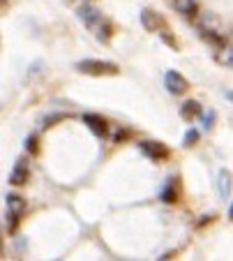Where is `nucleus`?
Segmentation results:
<instances>
[{
	"mask_svg": "<svg viewBox=\"0 0 233 261\" xmlns=\"http://www.w3.org/2000/svg\"><path fill=\"white\" fill-rule=\"evenodd\" d=\"M162 42H166L171 49H178V42L173 40V33H171V30H162Z\"/></svg>",
	"mask_w": 233,
	"mask_h": 261,
	"instance_id": "obj_15",
	"label": "nucleus"
},
{
	"mask_svg": "<svg viewBox=\"0 0 233 261\" xmlns=\"http://www.w3.org/2000/svg\"><path fill=\"white\" fill-rule=\"evenodd\" d=\"M198 141V132H196V129H189V132L187 134H185V139H183V146H194V143H196Z\"/></svg>",
	"mask_w": 233,
	"mask_h": 261,
	"instance_id": "obj_14",
	"label": "nucleus"
},
{
	"mask_svg": "<svg viewBox=\"0 0 233 261\" xmlns=\"http://www.w3.org/2000/svg\"><path fill=\"white\" fill-rule=\"evenodd\" d=\"M180 116H183L185 120H192L194 116H203V107H201L196 99H187V102L183 104V109H180Z\"/></svg>",
	"mask_w": 233,
	"mask_h": 261,
	"instance_id": "obj_11",
	"label": "nucleus"
},
{
	"mask_svg": "<svg viewBox=\"0 0 233 261\" xmlns=\"http://www.w3.org/2000/svg\"><path fill=\"white\" fill-rule=\"evenodd\" d=\"M226 97H228V99H231V102H233V90H228V93H226Z\"/></svg>",
	"mask_w": 233,
	"mask_h": 261,
	"instance_id": "obj_20",
	"label": "nucleus"
},
{
	"mask_svg": "<svg viewBox=\"0 0 233 261\" xmlns=\"http://www.w3.org/2000/svg\"><path fill=\"white\" fill-rule=\"evenodd\" d=\"M162 201L164 203H178L180 201V182H178V178H171V180L166 182V188H164V192H162Z\"/></svg>",
	"mask_w": 233,
	"mask_h": 261,
	"instance_id": "obj_10",
	"label": "nucleus"
},
{
	"mask_svg": "<svg viewBox=\"0 0 233 261\" xmlns=\"http://www.w3.org/2000/svg\"><path fill=\"white\" fill-rule=\"evenodd\" d=\"M25 150H28L30 155L40 153V139H37V134H30V137L25 139Z\"/></svg>",
	"mask_w": 233,
	"mask_h": 261,
	"instance_id": "obj_13",
	"label": "nucleus"
},
{
	"mask_svg": "<svg viewBox=\"0 0 233 261\" xmlns=\"http://www.w3.org/2000/svg\"><path fill=\"white\" fill-rule=\"evenodd\" d=\"M76 72L85 76H111V74H118L120 67L109 60H81L76 63Z\"/></svg>",
	"mask_w": 233,
	"mask_h": 261,
	"instance_id": "obj_3",
	"label": "nucleus"
},
{
	"mask_svg": "<svg viewBox=\"0 0 233 261\" xmlns=\"http://www.w3.org/2000/svg\"><path fill=\"white\" fill-rule=\"evenodd\" d=\"M25 213V199L19 194H7L5 199V224H7V233L14 236L19 229V222Z\"/></svg>",
	"mask_w": 233,
	"mask_h": 261,
	"instance_id": "obj_2",
	"label": "nucleus"
},
{
	"mask_svg": "<svg viewBox=\"0 0 233 261\" xmlns=\"http://www.w3.org/2000/svg\"><path fill=\"white\" fill-rule=\"evenodd\" d=\"M210 220H213V217H201V222H198V227H203V224H208Z\"/></svg>",
	"mask_w": 233,
	"mask_h": 261,
	"instance_id": "obj_18",
	"label": "nucleus"
},
{
	"mask_svg": "<svg viewBox=\"0 0 233 261\" xmlns=\"http://www.w3.org/2000/svg\"><path fill=\"white\" fill-rule=\"evenodd\" d=\"M141 25L145 30H150V33H155V30L164 28V19L155 10H141Z\"/></svg>",
	"mask_w": 233,
	"mask_h": 261,
	"instance_id": "obj_7",
	"label": "nucleus"
},
{
	"mask_svg": "<svg viewBox=\"0 0 233 261\" xmlns=\"http://www.w3.org/2000/svg\"><path fill=\"white\" fill-rule=\"evenodd\" d=\"M79 16H81V21H83V23L88 25L95 35H97L99 42H109L111 40V35H113V25L102 16V12L99 10H95L93 5H81L79 7Z\"/></svg>",
	"mask_w": 233,
	"mask_h": 261,
	"instance_id": "obj_1",
	"label": "nucleus"
},
{
	"mask_svg": "<svg viewBox=\"0 0 233 261\" xmlns=\"http://www.w3.org/2000/svg\"><path fill=\"white\" fill-rule=\"evenodd\" d=\"M28 176H30L28 162H25L23 158L16 160L14 171H12V176H10V185H25V182H28Z\"/></svg>",
	"mask_w": 233,
	"mask_h": 261,
	"instance_id": "obj_9",
	"label": "nucleus"
},
{
	"mask_svg": "<svg viewBox=\"0 0 233 261\" xmlns=\"http://www.w3.org/2000/svg\"><path fill=\"white\" fill-rule=\"evenodd\" d=\"M141 153L148 155V158L155 160V162H159V160H166L171 155L169 148L164 146V143H159V141H143V143H141Z\"/></svg>",
	"mask_w": 233,
	"mask_h": 261,
	"instance_id": "obj_5",
	"label": "nucleus"
},
{
	"mask_svg": "<svg viewBox=\"0 0 233 261\" xmlns=\"http://www.w3.org/2000/svg\"><path fill=\"white\" fill-rule=\"evenodd\" d=\"M213 120H215V114H213V111H208V114H206V118H203L206 129H210V127H213Z\"/></svg>",
	"mask_w": 233,
	"mask_h": 261,
	"instance_id": "obj_16",
	"label": "nucleus"
},
{
	"mask_svg": "<svg viewBox=\"0 0 233 261\" xmlns=\"http://www.w3.org/2000/svg\"><path fill=\"white\" fill-rule=\"evenodd\" d=\"M83 120H85V125H88V127L93 129L95 134H97V137H109V123H106L102 116H97V114H85Z\"/></svg>",
	"mask_w": 233,
	"mask_h": 261,
	"instance_id": "obj_8",
	"label": "nucleus"
},
{
	"mask_svg": "<svg viewBox=\"0 0 233 261\" xmlns=\"http://www.w3.org/2000/svg\"><path fill=\"white\" fill-rule=\"evenodd\" d=\"M65 118V114H58V116H51V118H46L44 120V125H51V123H58V120H63Z\"/></svg>",
	"mask_w": 233,
	"mask_h": 261,
	"instance_id": "obj_17",
	"label": "nucleus"
},
{
	"mask_svg": "<svg viewBox=\"0 0 233 261\" xmlns=\"http://www.w3.org/2000/svg\"><path fill=\"white\" fill-rule=\"evenodd\" d=\"M173 7L185 16H196V0H173Z\"/></svg>",
	"mask_w": 233,
	"mask_h": 261,
	"instance_id": "obj_12",
	"label": "nucleus"
},
{
	"mask_svg": "<svg viewBox=\"0 0 233 261\" xmlns=\"http://www.w3.org/2000/svg\"><path fill=\"white\" fill-rule=\"evenodd\" d=\"M164 84H166V90L171 95H185L189 90V81L180 72H176V69H169L164 74Z\"/></svg>",
	"mask_w": 233,
	"mask_h": 261,
	"instance_id": "obj_4",
	"label": "nucleus"
},
{
	"mask_svg": "<svg viewBox=\"0 0 233 261\" xmlns=\"http://www.w3.org/2000/svg\"><path fill=\"white\" fill-rule=\"evenodd\" d=\"M233 192V173L228 169H219L217 173V194L222 201H226Z\"/></svg>",
	"mask_w": 233,
	"mask_h": 261,
	"instance_id": "obj_6",
	"label": "nucleus"
},
{
	"mask_svg": "<svg viewBox=\"0 0 233 261\" xmlns=\"http://www.w3.org/2000/svg\"><path fill=\"white\" fill-rule=\"evenodd\" d=\"M228 217H231V222H233V203H231V208H228Z\"/></svg>",
	"mask_w": 233,
	"mask_h": 261,
	"instance_id": "obj_19",
	"label": "nucleus"
}]
</instances>
